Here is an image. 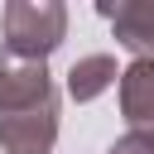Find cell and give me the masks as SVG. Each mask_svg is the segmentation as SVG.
<instances>
[{"label":"cell","instance_id":"6","mask_svg":"<svg viewBox=\"0 0 154 154\" xmlns=\"http://www.w3.org/2000/svg\"><path fill=\"white\" fill-rule=\"evenodd\" d=\"M120 82V72H116V58L111 53H87V58H77L72 63V72H67V96L72 101H96L106 87H116Z\"/></svg>","mask_w":154,"mask_h":154},{"label":"cell","instance_id":"5","mask_svg":"<svg viewBox=\"0 0 154 154\" xmlns=\"http://www.w3.org/2000/svg\"><path fill=\"white\" fill-rule=\"evenodd\" d=\"M120 116L130 130H154V58H135L120 72Z\"/></svg>","mask_w":154,"mask_h":154},{"label":"cell","instance_id":"3","mask_svg":"<svg viewBox=\"0 0 154 154\" xmlns=\"http://www.w3.org/2000/svg\"><path fill=\"white\" fill-rule=\"evenodd\" d=\"M58 144V106L0 116V149L5 154H53Z\"/></svg>","mask_w":154,"mask_h":154},{"label":"cell","instance_id":"7","mask_svg":"<svg viewBox=\"0 0 154 154\" xmlns=\"http://www.w3.org/2000/svg\"><path fill=\"white\" fill-rule=\"evenodd\" d=\"M106 154H154V130H125Z\"/></svg>","mask_w":154,"mask_h":154},{"label":"cell","instance_id":"4","mask_svg":"<svg viewBox=\"0 0 154 154\" xmlns=\"http://www.w3.org/2000/svg\"><path fill=\"white\" fill-rule=\"evenodd\" d=\"M96 10L111 19L120 48H130L135 58H154V0H101Z\"/></svg>","mask_w":154,"mask_h":154},{"label":"cell","instance_id":"2","mask_svg":"<svg viewBox=\"0 0 154 154\" xmlns=\"http://www.w3.org/2000/svg\"><path fill=\"white\" fill-rule=\"evenodd\" d=\"M38 106H58L48 63L0 48V116H19V111H38Z\"/></svg>","mask_w":154,"mask_h":154},{"label":"cell","instance_id":"1","mask_svg":"<svg viewBox=\"0 0 154 154\" xmlns=\"http://www.w3.org/2000/svg\"><path fill=\"white\" fill-rule=\"evenodd\" d=\"M67 38V5L63 0H10L5 5V43L19 58L48 63V53Z\"/></svg>","mask_w":154,"mask_h":154}]
</instances>
